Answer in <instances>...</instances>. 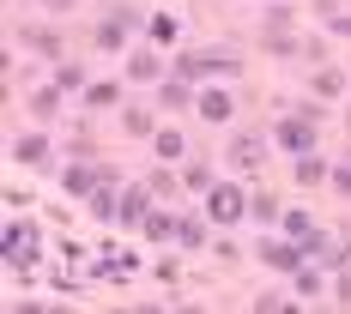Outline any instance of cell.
<instances>
[{
    "label": "cell",
    "mask_w": 351,
    "mask_h": 314,
    "mask_svg": "<svg viewBox=\"0 0 351 314\" xmlns=\"http://www.w3.org/2000/svg\"><path fill=\"white\" fill-rule=\"evenodd\" d=\"M206 211H212V224H237V218L248 211V194L230 187V181H212L206 187Z\"/></svg>",
    "instance_id": "cell-1"
},
{
    "label": "cell",
    "mask_w": 351,
    "mask_h": 314,
    "mask_svg": "<svg viewBox=\"0 0 351 314\" xmlns=\"http://www.w3.org/2000/svg\"><path fill=\"white\" fill-rule=\"evenodd\" d=\"M104 181H109V175H104V170H91V163H73V170L61 175V187H67L73 200H91V194H97Z\"/></svg>",
    "instance_id": "cell-2"
},
{
    "label": "cell",
    "mask_w": 351,
    "mask_h": 314,
    "mask_svg": "<svg viewBox=\"0 0 351 314\" xmlns=\"http://www.w3.org/2000/svg\"><path fill=\"white\" fill-rule=\"evenodd\" d=\"M261 260H267L273 272H297V266H303V254H297L291 242H279V236H267V242H261Z\"/></svg>",
    "instance_id": "cell-3"
},
{
    "label": "cell",
    "mask_w": 351,
    "mask_h": 314,
    "mask_svg": "<svg viewBox=\"0 0 351 314\" xmlns=\"http://www.w3.org/2000/svg\"><path fill=\"white\" fill-rule=\"evenodd\" d=\"M279 145H285V151H309V145H315L309 121H285V127H279Z\"/></svg>",
    "instance_id": "cell-4"
},
{
    "label": "cell",
    "mask_w": 351,
    "mask_h": 314,
    "mask_svg": "<svg viewBox=\"0 0 351 314\" xmlns=\"http://www.w3.org/2000/svg\"><path fill=\"white\" fill-rule=\"evenodd\" d=\"M12 151H19V163H49V140H43V133H25Z\"/></svg>",
    "instance_id": "cell-5"
},
{
    "label": "cell",
    "mask_w": 351,
    "mask_h": 314,
    "mask_svg": "<svg viewBox=\"0 0 351 314\" xmlns=\"http://www.w3.org/2000/svg\"><path fill=\"white\" fill-rule=\"evenodd\" d=\"M230 91H206V97H200V115H206V121H230Z\"/></svg>",
    "instance_id": "cell-6"
},
{
    "label": "cell",
    "mask_w": 351,
    "mask_h": 314,
    "mask_svg": "<svg viewBox=\"0 0 351 314\" xmlns=\"http://www.w3.org/2000/svg\"><path fill=\"white\" fill-rule=\"evenodd\" d=\"M145 211H152V194H145V187H134V194L121 200V224H140Z\"/></svg>",
    "instance_id": "cell-7"
},
{
    "label": "cell",
    "mask_w": 351,
    "mask_h": 314,
    "mask_svg": "<svg viewBox=\"0 0 351 314\" xmlns=\"http://www.w3.org/2000/svg\"><path fill=\"white\" fill-rule=\"evenodd\" d=\"M152 145H158V157H182V151H188V140H182L176 127H164V133H152Z\"/></svg>",
    "instance_id": "cell-8"
},
{
    "label": "cell",
    "mask_w": 351,
    "mask_h": 314,
    "mask_svg": "<svg viewBox=\"0 0 351 314\" xmlns=\"http://www.w3.org/2000/svg\"><path fill=\"white\" fill-rule=\"evenodd\" d=\"M25 42H31L36 55H49V61L61 55V36H55V31H25Z\"/></svg>",
    "instance_id": "cell-9"
},
{
    "label": "cell",
    "mask_w": 351,
    "mask_h": 314,
    "mask_svg": "<svg viewBox=\"0 0 351 314\" xmlns=\"http://www.w3.org/2000/svg\"><path fill=\"white\" fill-rule=\"evenodd\" d=\"M128 73H134V79H158V55H152V49H134Z\"/></svg>",
    "instance_id": "cell-10"
},
{
    "label": "cell",
    "mask_w": 351,
    "mask_h": 314,
    "mask_svg": "<svg viewBox=\"0 0 351 314\" xmlns=\"http://www.w3.org/2000/svg\"><path fill=\"white\" fill-rule=\"evenodd\" d=\"M321 175H327V170H321V157H309V151H303V157H297V181H303V187H315Z\"/></svg>",
    "instance_id": "cell-11"
},
{
    "label": "cell",
    "mask_w": 351,
    "mask_h": 314,
    "mask_svg": "<svg viewBox=\"0 0 351 314\" xmlns=\"http://www.w3.org/2000/svg\"><path fill=\"white\" fill-rule=\"evenodd\" d=\"M121 121H128V133H134V140H145V133H158V127H152V115H145V109H128V115H121Z\"/></svg>",
    "instance_id": "cell-12"
},
{
    "label": "cell",
    "mask_w": 351,
    "mask_h": 314,
    "mask_svg": "<svg viewBox=\"0 0 351 314\" xmlns=\"http://www.w3.org/2000/svg\"><path fill=\"white\" fill-rule=\"evenodd\" d=\"M230 157H243V163H261V140H230Z\"/></svg>",
    "instance_id": "cell-13"
},
{
    "label": "cell",
    "mask_w": 351,
    "mask_h": 314,
    "mask_svg": "<svg viewBox=\"0 0 351 314\" xmlns=\"http://www.w3.org/2000/svg\"><path fill=\"white\" fill-rule=\"evenodd\" d=\"M115 103H121L115 85H91V109H115Z\"/></svg>",
    "instance_id": "cell-14"
},
{
    "label": "cell",
    "mask_w": 351,
    "mask_h": 314,
    "mask_svg": "<svg viewBox=\"0 0 351 314\" xmlns=\"http://www.w3.org/2000/svg\"><path fill=\"white\" fill-rule=\"evenodd\" d=\"M158 103H164V109H188V85H164Z\"/></svg>",
    "instance_id": "cell-15"
},
{
    "label": "cell",
    "mask_w": 351,
    "mask_h": 314,
    "mask_svg": "<svg viewBox=\"0 0 351 314\" xmlns=\"http://www.w3.org/2000/svg\"><path fill=\"white\" fill-rule=\"evenodd\" d=\"M309 85H315L321 97H333V91H339V73H333V67H321V73H315V79H309Z\"/></svg>",
    "instance_id": "cell-16"
},
{
    "label": "cell",
    "mask_w": 351,
    "mask_h": 314,
    "mask_svg": "<svg viewBox=\"0 0 351 314\" xmlns=\"http://www.w3.org/2000/svg\"><path fill=\"white\" fill-rule=\"evenodd\" d=\"M297 290H303V296H315V290H321V272H315V266H297Z\"/></svg>",
    "instance_id": "cell-17"
},
{
    "label": "cell",
    "mask_w": 351,
    "mask_h": 314,
    "mask_svg": "<svg viewBox=\"0 0 351 314\" xmlns=\"http://www.w3.org/2000/svg\"><path fill=\"white\" fill-rule=\"evenodd\" d=\"M152 36H158V42H176V18H170V12L152 18Z\"/></svg>",
    "instance_id": "cell-18"
},
{
    "label": "cell",
    "mask_w": 351,
    "mask_h": 314,
    "mask_svg": "<svg viewBox=\"0 0 351 314\" xmlns=\"http://www.w3.org/2000/svg\"><path fill=\"white\" fill-rule=\"evenodd\" d=\"M248 211H254L261 224H273V218H279V200H267V194H261V200H254V206H248Z\"/></svg>",
    "instance_id": "cell-19"
},
{
    "label": "cell",
    "mask_w": 351,
    "mask_h": 314,
    "mask_svg": "<svg viewBox=\"0 0 351 314\" xmlns=\"http://www.w3.org/2000/svg\"><path fill=\"white\" fill-rule=\"evenodd\" d=\"M182 181H188V187H212V175H206V163H188V170H182Z\"/></svg>",
    "instance_id": "cell-20"
},
{
    "label": "cell",
    "mask_w": 351,
    "mask_h": 314,
    "mask_svg": "<svg viewBox=\"0 0 351 314\" xmlns=\"http://www.w3.org/2000/svg\"><path fill=\"white\" fill-rule=\"evenodd\" d=\"M55 85H61V91H79V85H85V73H79V67H61V73H55Z\"/></svg>",
    "instance_id": "cell-21"
},
{
    "label": "cell",
    "mask_w": 351,
    "mask_h": 314,
    "mask_svg": "<svg viewBox=\"0 0 351 314\" xmlns=\"http://www.w3.org/2000/svg\"><path fill=\"white\" fill-rule=\"evenodd\" d=\"M333 31H346V36H351V18H339V25H333Z\"/></svg>",
    "instance_id": "cell-22"
},
{
    "label": "cell",
    "mask_w": 351,
    "mask_h": 314,
    "mask_svg": "<svg viewBox=\"0 0 351 314\" xmlns=\"http://www.w3.org/2000/svg\"><path fill=\"white\" fill-rule=\"evenodd\" d=\"M43 6H73V0H43Z\"/></svg>",
    "instance_id": "cell-23"
}]
</instances>
